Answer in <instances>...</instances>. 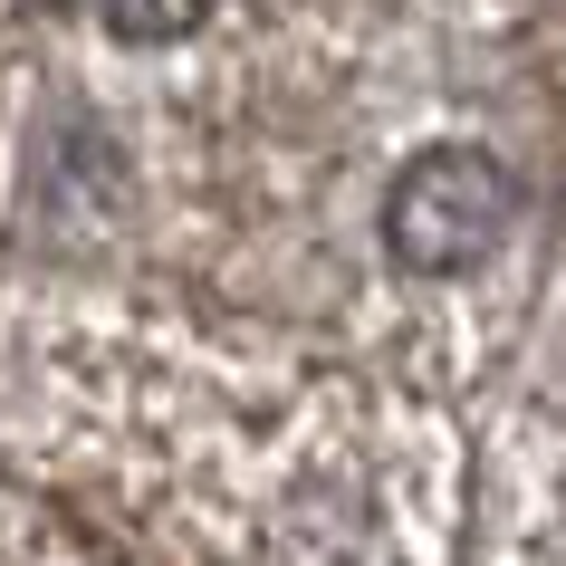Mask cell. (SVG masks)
Returning <instances> with one entry per match:
<instances>
[{
    "instance_id": "cell-1",
    "label": "cell",
    "mask_w": 566,
    "mask_h": 566,
    "mask_svg": "<svg viewBox=\"0 0 566 566\" xmlns=\"http://www.w3.org/2000/svg\"><path fill=\"white\" fill-rule=\"evenodd\" d=\"M518 221V182L500 174V154L480 145H422L385 192V250L413 279H461L509 240Z\"/></svg>"
},
{
    "instance_id": "cell-2",
    "label": "cell",
    "mask_w": 566,
    "mask_h": 566,
    "mask_svg": "<svg viewBox=\"0 0 566 566\" xmlns=\"http://www.w3.org/2000/svg\"><path fill=\"white\" fill-rule=\"evenodd\" d=\"M77 10L125 49H164V39H192L211 20V0H77Z\"/></svg>"
}]
</instances>
